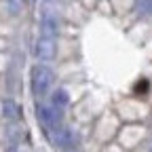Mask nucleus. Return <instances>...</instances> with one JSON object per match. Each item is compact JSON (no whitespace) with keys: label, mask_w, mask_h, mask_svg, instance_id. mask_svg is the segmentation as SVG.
<instances>
[{"label":"nucleus","mask_w":152,"mask_h":152,"mask_svg":"<svg viewBox=\"0 0 152 152\" xmlns=\"http://www.w3.org/2000/svg\"><path fill=\"white\" fill-rule=\"evenodd\" d=\"M7 9H11V11H9L11 15H17V13H19L17 9H21V4H19V2H7Z\"/></svg>","instance_id":"obj_9"},{"label":"nucleus","mask_w":152,"mask_h":152,"mask_svg":"<svg viewBox=\"0 0 152 152\" xmlns=\"http://www.w3.org/2000/svg\"><path fill=\"white\" fill-rule=\"evenodd\" d=\"M36 114H38V121L42 123V127L47 129V133L55 131L64 123V112L59 108H55V106H38Z\"/></svg>","instance_id":"obj_2"},{"label":"nucleus","mask_w":152,"mask_h":152,"mask_svg":"<svg viewBox=\"0 0 152 152\" xmlns=\"http://www.w3.org/2000/svg\"><path fill=\"white\" fill-rule=\"evenodd\" d=\"M150 152H152V146H150Z\"/></svg>","instance_id":"obj_11"},{"label":"nucleus","mask_w":152,"mask_h":152,"mask_svg":"<svg viewBox=\"0 0 152 152\" xmlns=\"http://www.w3.org/2000/svg\"><path fill=\"white\" fill-rule=\"evenodd\" d=\"M2 110H4V116L7 118H19V106L13 102V99H7L4 102V106H2Z\"/></svg>","instance_id":"obj_7"},{"label":"nucleus","mask_w":152,"mask_h":152,"mask_svg":"<svg viewBox=\"0 0 152 152\" xmlns=\"http://www.w3.org/2000/svg\"><path fill=\"white\" fill-rule=\"evenodd\" d=\"M140 9H144V13H152V2H142Z\"/></svg>","instance_id":"obj_10"},{"label":"nucleus","mask_w":152,"mask_h":152,"mask_svg":"<svg viewBox=\"0 0 152 152\" xmlns=\"http://www.w3.org/2000/svg\"><path fill=\"white\" fill-rule=\"evenodd\" d=\"M40 34H42V38H49V40H53V38L59 34V21H57V17H53V15H45L42 17Z\"/></svg>","instance_id":"obj_5"},{"label":"nucleus","mask_w":152,"mask_h":152,"mask_svg":"<svg viewBox=\"0 0 152 152\" xmlns=\"http://www.w3.org/2000/svg\"><path fill=\"white\" fill-rule=\"evenodd\" d=\"M49 137H51L53 146L59 148V150H70V148H74V144H76L74 131H72L70 127H66V125H61V127H57L55 131H51Z\"/></svg>","instance_id":"obj_3"},{"label":"nucleus","mask_w":152,"mask_h":152,"mask_svg":"<svg viewBox=\"0 0 152 152\" xmlns=\"http://www.w3.org/2000/svg\"><path fill=\"white\" fill-rule=\"evenodd\" d=\"M53 80H55V74L51 68L40 66V64L32 68V93L36 97H45L49 89L53 87Z\"/></svg>","instance_id":"obj_1"},{"label":"nucleus","mask_w":152,"mask_h":152,"mask_svg":"<svg viewBox=\"0 0 152 152\" xmlns=\"http://www.w3.org/2000/svg\"><path fill=\"white\" fill-rule=\"evenodd\" d=\"M68 102H70V97H68V93L64 91V89H57L55 93H53V106L55 108H64V106H68Z\"/></svg>","instance_id":"obj_6"},{"label":"nucleus","mask_w":152,"mask_h":152,"mask_svg":"<svg viewBox=\"0 0 152 152\" xmlns=\"http://www.w3.org/2000/svg\"><path fill=\"white\" fill-rule=\"evenodd\" d=\"M57 55V49H55V42L49 40V38H38L36 42V57L40 61H49Z\"/></svg>","instance_id":"obj_4"},{"label":"nucleus","mask_w":152,"mask_h":152,"mask_svg":"<svg viewBox=\"0 0 152 152\" xmlns=\"http://www.w3.org/2000/svg\"><path fill=\"white\" fill-rule=\"evenodd\" d=\"M133 89H135V93H140V91H142V93H146V91H148V80H146V78L137 80V83H135V87H133Z\"/></svg>","instance_id":"obj_8"}]
</instances>
